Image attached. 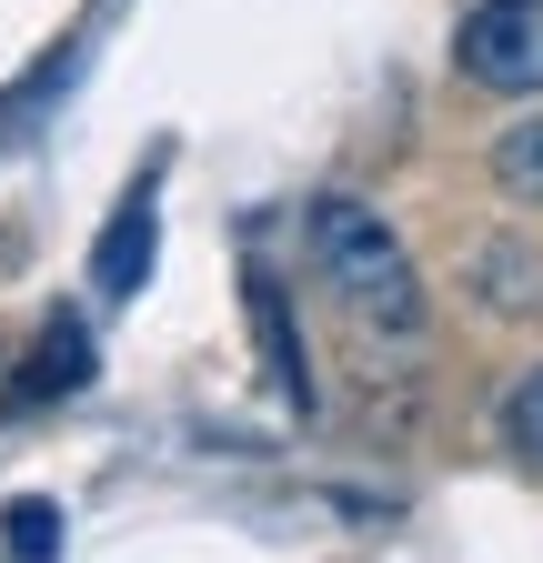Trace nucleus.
I'll return each mask as SVG.
<instances>
[{"label":"nucleus","mask_w":543,"mask_h":563,"mask_svg":"<svg viewBox=\"0 0 543 563\" xmlns=\"http://www.w3.org/2000/svg\"><path fill=\"white\" fill-rule=\"evenodd\" d=\"M503 443L543 463V363H533V373L513 383V402H503Z\"/></svg>","instance_id":"7"},{"label":"nucleus","mask_w":543,"mask_h":563,"mask_svg":"<svg viewBox=\"0 0 543 563\" xmlns=\"http://www.w3.org/2000/svg\"><path fill=\"white\" fill-rule=\"evenodd\" d=\"M494 172H503L513 201H543V111H523V121L494 141Z\"/></svg>","instance_id":"6"},{"label":"nucleus","mask_w":543,"mask_h":563,"mask_svg":"<svg viewBox=\"0 0 543 563\" xmlns=\"http://www.w3.org/2000/svg\"><path fill=\"white\" fill-rule=\"evenodd\" d=\"M81 383H91V332H81V312H51L11 393L21 402H60V393H81Z\"/></svg>","instance_id":"4"},{"label":"nucleus","mask_w":543,"mask_h":563,"mask_svg":"<svg viewBox=\"0 0 543 563\" xmlns=\"http://www.w3.org/2000/svg\"><path fill=\"white\" fill-rule=\"evenodd\" d=\"M453 51H463V81L533 101L543 91V0H473V21H463Z\"/></svg>","instance_id":"2"},{"label":"nucleus","mask_w":543,"mask_h":563,"mask_svg":"<svg viewBox=\"0 0 543 563\" xmlns=\"http://www.w3.org/2000/svg\"><path fill=\"white\" fill-rule=\"evenodd\" d=\"M51 543H60V514L41 504V493H31V504H11V553H21V563H51Z\"/></svg>","instance_id":"8"},{"label":"nucleus","mask_w":543,"mask_h":563,"mask_svg":"<svg viewBox=\"0 0 543 563\" xmlns=\"http://www.w3.org/2000/svg\"><path fill=\"white\" fill-rule=\"evenodd\" d=\"M242 292H252V332H262V352H272V373H282V402L312 412V373H302V342H292V312H282V282L252 272Z\"/></svg>","instance_id":"5"},{"label":"nucleus","mask_w":543,"mask_h":563,"mask_svg":"<svg viewBox=\"0 0 543 563\" xmlns=\"http://www.w3.org/2000/svg\"><path fill=\"white\" fill-rule=\"evenodd\" d=\"M473 282H503V292H494L503 312H523V302H533V292H523V282H533V262H523V252H484V262H473Z\"/></svg>","instance_id":"9"},{"label":"nucleus","mask_w":543,"mask_h":563,"mask_svg":"<svg viewBox=\"0 0 543 563\" xmlns=\"http://www.w3.org/2000/svg\"><path fill=\"white\" fill-rule=\"evenodd\" d=\"M152 232H162V211H152V172H142V181L121 191L101 252H91V292H101V302H131V292L152 282Z\"/></svg>","instance_id":"3"},{"label":"nucleus","mask_w":543,"mask_h":563,"mask_svg":"<svg viewBox=\"0 0 543 563\" xmlns=\"http://www.w3.org/2000/svg\"><path fill=\"white\" fill-rule=\"evenodd\" d=\"M302 242H312L322 282L343 292V312H353V322H373V332H423V272H413L402 232L383 222L373 201L322 191V201L302 211Z\"/></svg>","instance_id":"1"}]
</instances>
